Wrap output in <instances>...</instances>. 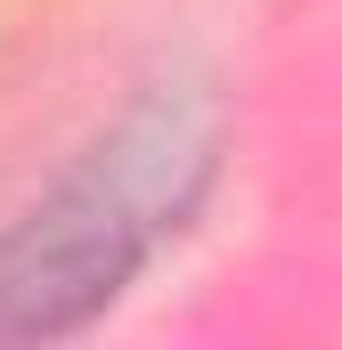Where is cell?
Segmentation results:
<instances>
[{
  "mask_svg": "<svg viewBox=\"0 0 342 350\" xmlns=\"http://www.w3.org/2000/svg\"><path fill=\"white\" fill-rule=\"evenodd\" d=\"M220 163V114L196 82L131 98L49 196L0 228V342H49L106 318L196 220Z\"/></svg>",
  "mask_w": 342,
  "mask_h": 350,
  "instance_id": "cell-1",
  "label": "cell"
}]
</instances>
